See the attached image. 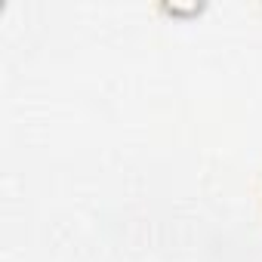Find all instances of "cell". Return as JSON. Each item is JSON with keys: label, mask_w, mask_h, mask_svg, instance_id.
Masks as SVG:
<instances>
[{"label": "cell", "mask_w": 262, "mask_h": 262, "mask_svg": "<svg viewBox=\"0 0 262 262\" xmlns=\"http://www.w3.org/2000/svg\"><path fill=\"white\" fill-rule=\"evenodd\" d=\"M204 7L201 4H191V7H176V4H167L164 7V13H170V16H198Z\"/></svg>", "instance_id": "6da1fadb"}]
</instances>
